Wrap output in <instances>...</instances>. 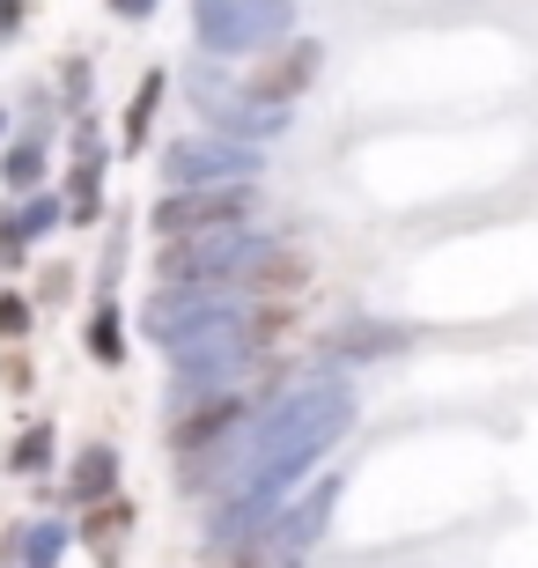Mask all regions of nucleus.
Returning a JSON list of instances; mask_svg holds the SVG:
<instances>
[{
	"instance_id": "1",
	"label": "nucleus",
	"mask_w": 538,
	"mask_h": 568,
	"mask_svg": "<svg viewBox=\"0 0 538 568\" xmlns=\"http://www.w3.org/2000/svg\"><path fill=\"white\" fill-rule=\"evenodd\" d=\"M288 325V311H273V303H244L236 317H222L214 333L185 339V347H170V392H177V406L207 399V392H222V384L251 377L258 369V355H266V339Z\"/></svg>"
},
{
	"instance_id": "2",
	"label": "nucleus",
	"mask_w": 538,
	"mask_h": 568,
	"mask_svg": "<svg viewBox=\"0 0 538 568\" xmlns=\"http://www.w3.org/2000/svg\"><path fill=\"white\" fill-rule=\"evenodd\" d=\"M192 38L207 60H244L295 38V0H192Z\"/></svg>"
},
{
	"instance_id": "3",
	"label": "nucleus",
	"mask_w": 538,
	"mask_h": 568,
	"mask_svg": "<svg viewBox=\"0 0 538 568\" xmlns=\"http://www.w3.org/2000/svg\"><path fill=\"white\" fill-rule=\"evenodd\" d=\"M163 192H192V185H258L266 155L251 141H229V133H192V141L163 148Z\"/></svg>"
},
{
	"instance_id": "4",
	"label": "nucleus",
	"mask_w": 538,
	"mask_h": 568,
	"mask_svg": "<svg viewBox=\"0 0 538 568\" xmlns=\"http://www.w3.org/2000/svg\"><path fill=\"white\" fill-rule=\"evenodd\" d=\"M258 214V192L251 185H192V192H163L148 207V230L163 236H214V230H244Z\"/></svg>"
},
{
	"instance_id": "5",
	"label": "nucleus",
	"mask_w": 538,
	"mask_h": 568,
	"mask_svg": "<svg viewBox=\"0 0 538 568\" xmlns=\"http://www.w3.org/2000/svg\"><path fill=\"white\" fill-rule=\"evenodd\" d=\"M192 104H200V119H207L214 133H229V141H273V133H288V104H266V97H251L244 82H222L214 67H192Z\"/></svg>"
},
{
	"instance_id": "6",
	"label": "nucleus",
	"mask_w": 538,
	"mask_h": 568,
	"mask_svg": "<svg viewBox=\"0 0 538 568\" xmlns=\"http://www.w3.org/2000/svg\"><path fill=\"white\" fill-rule=\"evenodd\" d=\"M244 311V295L236 288H155V303L141 311V333L155 339V347H185V339L214 333L222 317Z\"/></svg>"
},
{
	"instance_id": "7",
	"label": "nucleus",
	"mask_w": 538,
	"mask_h": 568,
	"mask_svg": "<svg viewBox=\"0 0 538 568\" xmlns=\"http://www.w3.org/2000/svg\"><path fill=\"white\" fill-rule=\"evenodd\" d=\"M317 67H325V44H317V38H288V44H273V52H266L258 74H244V89H251V97H266V104H295V97L317 82Z\"/></svg>"
},
{
	"instance_id": "8",
	"label": "nucleus",
	"mask_w": 538,
	"mask_h": 568,
	"mask_svg": "<svg viewBox=\"0 0 538 568\" xmlns=\"http://www.w3.org/2000/svg\"><path fill=\"white\" fill-rule=\"evenodd\" d=\"M406 325H384V317H347V325H332L325 333V355L332 362H384V355H398L406 347Z\"/></svg>"
},
{
	"instance_id": "9",
	"label": "nucleus",
	"mask_w": 538,
	"mask_h": 568,
	"mask_svg": "<svg viewBox=\"0 0 538 568\" xmlns=\"http://www.w3.org/2000/svg\"><path fill=\"white\" fill-rule=\"evenodd\" d=\"M119 495V450L111 443H89L74 473H67V503H111Z\"/></svg>"
},
{
	"instance_id": "10",
	"label": "nucleus",
	"mask_w": 538,
	"mask_h": 568,
	"mask_svg": "<svg viewBox=\"0 0 538 568\" xmlns=\"http://www.w3.org/2000/svg\"><path fill=\"white\" fill-rule=\"evenodd\" d=\"M52 222H60V200L30 192V200H22V207L0 222V266H22V244H30V236H44Z\"/></svg>"
},
{
	"instance_id": "11",
	"label": "nucleus",
	"mask_w": 538,
	"mask_h": 568,
	"mask_svg": "<svg viewBox=\"0 0 538 568\" xmlns=\"http://www.w3.org/2000/svg\"><path fill=\"white\" fill-rule=\"evenodd\" d=\"M0 178L16 192H38V178H44V133H22L8 155H0Z\"/></svg>"
},
{
	"instance_id": "12",
	"label": "nucleus",
	"mask_w": 538,
	"mask_h": 568,
	"mask_svg": "<svg viewBox=\"0 0 538 568\" xmlns=\"http://www.w3.org/2000/svg\"><path fill=\"white\" fill-rule=\"evenodd\" d=\"M155 104H163V67H148V82L133 89V104H125V148H148V126H155Z\"/></svg>"
},
{
	"instance_id": "13",
	"label": "nucleus",
	"mask_w": 538,
	"mask_h": 568,
	"mask_svg": "<svg viewBox=\"0 0 538 568\" xmlns=\"http://www.w3.org/2000/svg\"><path fill=\"white\" fill-rule=\"evenodd\" d=\"M89 355L104 362V369H119L125 362V333H119V311H111V303H97V317H89Z\"/></svg>"
},
{
	"instance_id": "14",
	"label": "nucleus",
	"mask_w": 538,
	"mask_h": 568,
	"mask_svg": "<svg viewBox=\"0 0 538 568\" xmlns=\"http://www.w3.org/2000/svg\"><path fill=\"white\" fill-rule=\"evenodd\" d=\"M125 525H133V509H125V503H111L104 517H89V531H82L89 554H97V561H111V554H119V539H125Z\"/></svg>"
},
{
	"instance_id": "15",
	"label": "nucleus",
	"mask_w": 538,
	"mask_h": 568,
	"mask_svg": "<svg viewBox=\"0 0 538 568\" xmlns=\"http://www.w3.org/2000/svg\"><path fill=\"white\" fill-rule=\"evenodd\" d=\"M97 185H104V155H82V163H74V178H67V192H74V222H89V214H97Z\"/></svg>"
},
{
	"instance_id": "16",
	"label": "nucleus",
	"mask_w": 538,
	"mask_h": 568,
	"mask_svg": "<svg viewBox=\"0 0 538 568\" xmlns=\"http://www.w3.org/2000/svg\"><path fill=\"white\" fill-rule=\"evenodd\" d=\"M16 547H22V561H30V568H52V561H60V547H67V531L60 525H30Z\"/></svg>"
},
{
	"instance_id": "17",
	"label": "nucleus",
	"mask_w": 538,
	"mask_h": 568,
	"mask_svg": "<svg viewBox=\"0 0 538 568\" xmlns=\"http://www.w3.org/2000/svg\"><path fill=\"white\" fill-rule=\"evenodd\" d=\"M44 458H52V428H22L16 450H8V465H16V473H38Z\"/></svg>"
},
{
	"instance_id": "18",
	"label": "nucleus",
	"mask_w": 538,
	"mask_h": 568,
	"mask_svg": "<svg viewBox=\"0 0 538 568\" xmlns=\"http://www.w3.org/2000/svg\"><path fill=\"white\" fill-rule=\"evenodd\" d=\"M30 333V303L22 295H0V339H22Z\"/></svg>"
},
{
	"instance_id": "19",
	"label": "nucleus",
	"mask_w": 538,
	"mask_h": 568,
	"mask_svg": "<svg viewBox=\"0 0 538 568\" xmlns=\"http://www.w3.org/2000/svg\"><path fill=\"white\" fill-rule=\"evenodd\" d=\"M155 8H163V0H111V16H119V22H148Z\"/></svg>"
},
{
	"instance_id": "20",
	"label": "nucleus",
	"mask_w": 538,
	"mask_h": 568,
	"mask_svg": "<svg viewBox=\"0 0 538 568\" xmlns=\"http://www.w3.org/2000/svg\"><path fill=\"white\" fill-rule=\"evenodd\" d=\"M22 30V0H0V38H16Z\"/></svg>"
},
{
	"instance_id": "21",
	"label": "nucleus",
	"mask_w": 538,
	"mask_h": 568,
	"mask_svg": "<svg viewBox=\"0 0 538 568\" xmlns=\"http://www.w3.org/2000/svg\"><path fill=\"white\" fill-rule=\"evenodd\" d=\"M0 126H8V111H0Z\"/></svg>"
}]
</instances>
